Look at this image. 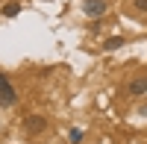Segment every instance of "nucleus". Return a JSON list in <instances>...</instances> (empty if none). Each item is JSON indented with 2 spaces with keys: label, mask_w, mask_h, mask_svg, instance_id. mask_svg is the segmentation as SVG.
Masks as SVG:
<instances>
[{
  "label": "nucleus",
  "mask_w": 147,
  "mask_h": 144,
  "mask_svg": "<svg viewBox=\"0 0 147 144\" xmlns=\"http://www.w3.org/2000/svg\"><path fill=\"white\" fill-rule=\"evenodd\" d=\"M18 103V94H15V85L9 82L6 74H0V106L3 109H9V106H15Z\"/></svg>",
  "instance_id": "nucleus-1"
},
{
  "label": "nucleus",
  "mask_w": 147,
  "mask_h": 144,
  "mask_svg": "<svg viewBox=\"0 0 147 144\" xmlns=\"http://www.w3.org/2000/svg\"><path fill=\"white\" fill-rule=\"evenodd\" d=\"M106 9H109L106 0H82V12H85L88 18H103Z\"/></svg>",
  "instance_id": "nucleus-2"
},
{
  "label": "nucleus",
  "mask_w": 147,
  "mask_h": 144,
  "mask_svg": "<svg viewBox=\"0 0 147 144\" xmlns=\"http://www.w3.org/2000/svg\"><path fill=\"white\" fill-rule=\"evenodd\" d=\"M24 127H27V133L38 135V133H44V129H47V118H44V115H27Z\"/></svg>",
  "instance_id": "nucleus-3"
},
{
  "label": "nucleus",
  "mask_w": 147,
  "mask_h": 144,
  "mask_svg": "<svg viewBox=\"0 0 147 144\" xmlns=\"http://www.w3.org/2000/svg\"><path fill=\"white\" fill-rule=\"evenodd\" d=\"M127 91H129V94H144V91H147V79H144V77H138V79H132Z\"/></svg>",
  "instance_id": "nucleus-4"
},
{
  "label": "nucleus",
  "mask_w": 147,
  "mask_h": 144,
  "mask_svg": "<svg viewBox=\"0 0 147 144\" xmlns=\"http://www.w3.org/2000/svg\"><path fill=\"white\" fill-rule=\"evenodd\" d=\"M118 47H124V38H121V35H112V38L103 41V50H118Z\"/></svg>",
  "instance_id": "nucleus-5"
},
{
  "label": "nucleus",
  "mask_w": 147,
  "mask_h": 144,
  "mask_svg": "<svg viewBox=\"0 0 147 144\" xmlns=\"http://www.w3.org/2000/svg\"><path fill=\"white\" fill-rule=\"evenodd\" d=\"M0 12H3L6 18H15L18 12H21V6H18V3H9V6H3V9H0Z\"/></svg>",
  "instance_id": "nucleus-6"
},
{
  "label": "nucleus",
  "mask_w": 147,
  "mask_h": 144,
  "mask_svg": "<svg viewBox=\"0 0 147 144\" xmlns=\"http://www.w3.org/2000/svg\"><path fill=\"white\" fill-rule=\"evenodd\" d=\"M68 138H71V144H82V129H77V127H74L71 133H68Z\"/></svg>",
  "instance_id": "nucleus-7"
},
{
  "label": "nucleus",
  "mask_w": 147,
  "mask_h": 144,
  "mask_svg": "<svg viewBox=\"0 0 147 144\" xmlns=\"http://www.w3.org/2000/svg\"><path fill=\"white\" fill-rule=\"evenodd\" d=\"M136 9L138 12H147V0H136Z\"/></svg>",
  "instance_id": "nucleus-8"
}]
</instances>
